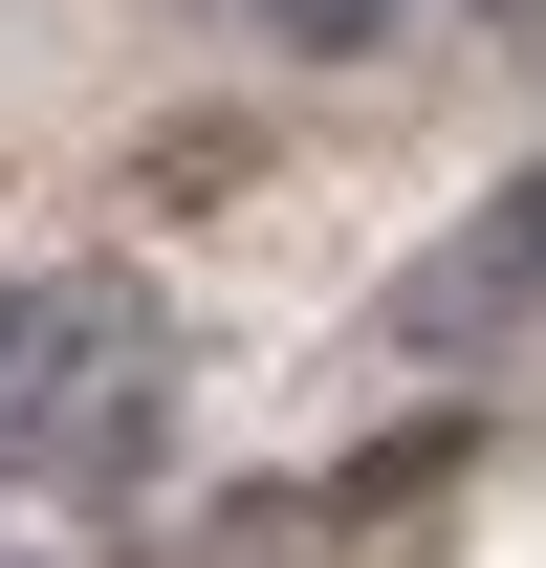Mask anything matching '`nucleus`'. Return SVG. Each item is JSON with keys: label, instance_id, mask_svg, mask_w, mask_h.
<instances>
[{"label": "nucleus", "instance_id": "2", "mask_svg": "<svg viewBox=\"0 0 546 568\" xmlns=\"http://www.w3.org/2000/svg\"><path fill=\"white\" fill-rule=\"evenodd\" d=\"M503 306H546V197H503V219H481V241H459V263L415 284V328H437V351H481Z\"/></svg>", "mask_w": 546, "mask_h": 568}, {"label": "nucleus", "instance_id": "3", "mask_svg": "<svg viewBox=\"0 0 546 568\" xmlns=\"http://www.w3.org/2000/svg\"><path fill=\"white\" fill-rule=\"evenodd\" d=\"M263 22H306V44H372V22H394V0H263Z\"/></svg>", "mask_w": 546, "mask_h": 568}, {"label": "nucleus", "instance_id": "1", "mask_svg": "<svg viewBox=\"0 0 546 568\" xmlns=\"http://www.w3.org/2000/svg\"><path fill=\"white\" fill-rule=\"evenodd\" d=\"M153 437V306L132 284H0V481H67Z\"/></svg>", "mask_w": 546, "mask_h": 568}]
</instances>
